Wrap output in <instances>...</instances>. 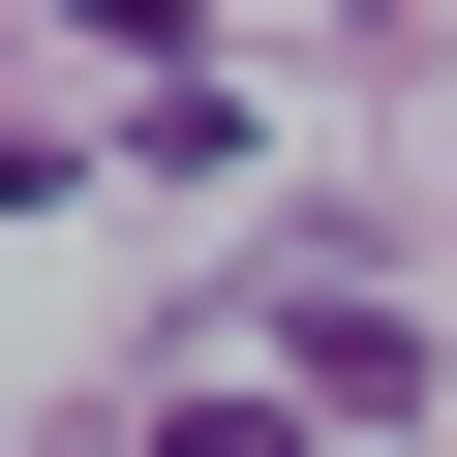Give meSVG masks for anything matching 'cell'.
<instances>
[{"label": "cell", "mask_w": 457, "mask_h": 457, "mask_svg": "<svg viewBox=\"0 0 457 457\" xmlns=\"http://www.w3.org/2000/svg\"><path fill=\"white\" fill-rule=\"evenodd\" d=\"M153 457H305V427H275V396H183V427H153Z\"/></svg>", "instance_id": "obj_1"}]
</instances>
